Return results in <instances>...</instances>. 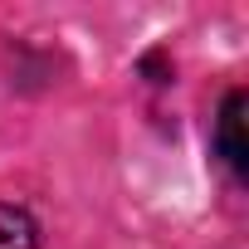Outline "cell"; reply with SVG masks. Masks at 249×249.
Masks as SVG:
<instances>
[{
  "mask_svg": "<svg viewBox=\"0 0 249 249\" xmlns=\"http://www.w3.org/2000/svg\"><path fill=\"white\" fill-rule=\"evenodd\" d=\"M215 157L234 181L249 176V147H244V88H230L215 117Z\"/></svg>",
  "mask_w": 249,
  "mask_h": 249,
  "instance_id": "obj_1",
  "label": "cell"
},
{
  "mask_svg": "<svg viewBox=\"0 0 249 249\" xmlns=\"http://www.w3.org/2000/svg\"><path fill=\"white\" fill-rule=\"evenodd\" d=\"M0 249H39V220L25 205L0 200Z\"/></svg>",
  "mask_w": 249,
  "mask_h": 249,
  "instance_id": "obj_2",
  "label": "cell"
}]
</instances>
